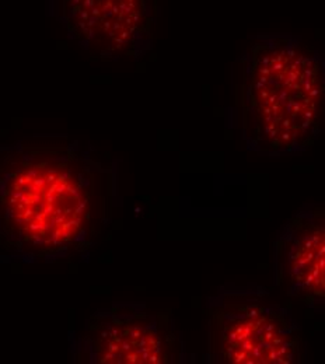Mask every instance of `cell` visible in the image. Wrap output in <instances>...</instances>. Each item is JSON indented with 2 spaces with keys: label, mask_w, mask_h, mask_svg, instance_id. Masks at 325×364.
I'll use <instances>...</instances> for the list:
<instances>
[{
  "label": "cell",
  "mask_w": 325,
  "mask_h": 364,
  "mask_svg": "<svg viewBox=\"0 0 325 364\" xmlns=\"http://www.w3.org/2000/svg\"><path fill=\"white\" fill-rule=\"evenodd\" d=\"M118 173L68 137L0 146V250L23 264L87 258L112 222Z\"/></svg>",
  "instance_id": "1"
},
{
  "label": "cell",
  "mask_w": 325,
  "mask_h": 364,
  "mask_svg": "<svg viewBox=\"0 0 325 364\" xmlns=\"http://www.w3.org/2000/svg\"><path fill=\"white\" fill-rule=\"evenodd\" d=\"M323 53L292 34H258L240 58V136L267 157L302 154L321 136Z\"/></svg>",
  "instance_id": "2"
},
{
  "label": "cell",
  "mask_w": 325,
  "mask_h": 364,
  "mask_svg": "<svg viewBox=\"0 0 325 364\" xmlns=\"http://www.w3.org/2000/svg\"><path fill=\"white\" fill-rule=\"evenodd\" d=\"M208 358L212 364H297L304 343L289 304L268 289L225 284L208 300Z\"/></svg>",
  "instance_id": "3"
},
{
  "label": "cell",
  "mask_w": 325,
  "mask_h": 364,
  "mask_svg": "<svg viewBox=\"0 0 325 364\" xmlns=\"http://www.w3.org/2000/svg\"><path fill=\"white\" fill-rule=\"evenodd\" d=\"M73 359L89 364L188 363L186 342L170 313L142 303H117L85 322Z\"/></svg>",
  "instance_id": "4"
},
{
  "label": "cell",
  "mask_w": 325,
  "mask_h": 364,
  "mask_svg": "<svg viewBox=\"0 0 325 364\" xmlns=\"http://www.w3.org/2000/svg\"><path fill=\"white\" fill-rule=\"evenodd\" d=\"M58 20L97 60L139 59L153 48L159 0H56Z\"/></svg>",
  "instance_id": "5"
},
{
  "label": "cell",
  "mask_w": 325,
  "mask_h": 364,
  "mask_svg": "<svg viewBox=\"0 0 325 364\" xmlns=\"http://www.w3.org/2000/svg\"><path fill=\"white\" fill-rule=\"evenodd\" d=\"M275 280L290 300L319 310L325 303L324 206L300 209L275 241Z\"/></svg>",
  "instance_id": "6"
}]
</instances>
